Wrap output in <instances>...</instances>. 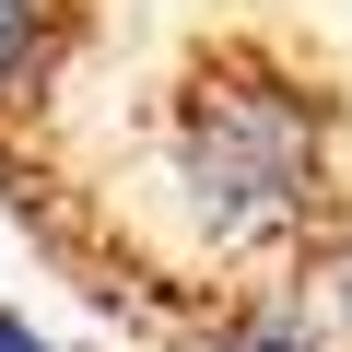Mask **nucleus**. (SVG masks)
<instances>
[{"label": "nucleus", "mask_w": 352, "mask_h": 352, "mask_svg": "<svg viewBox=\"0 0 352 352\" xmlns=\"http://www.w3.org/2000/svg\"><path fill=\"white\" fill-rule=\"evenodd\" d=\"M141 141L188 258L294 282V258L352 212V59L294 12H223L164 59Z\"/></svg>", "instance_id": "f257e3e1"}, {"label": "nucleus", "mask_w": 352, "mask_h": 352, "mask_svg": "<svg viewBox=\"0 0 352 352\" xmlns=\"http://www.w3.org/2000/svg\"><path fill=\"white\" fill-rule=\"evenodd\" d=\"M94 24H106V0H0V129H24V141L59 129V94Z\"/></svg>", "instance_id": "f03ea898"}, {"label": "nucleus", "mask_w": 352, "mask_h": 352, "mask_svg": "<svg viewBox=\"0 0 352 352\" xmlns=\"http://www.w3.org/2000/svg\"><path fill=\"white\" fill-rule=\"evenodd\" d=\"M294 282L317 294V317H329V340L352 352V212H340V223H329V235H317V247L294 258Z\"/></svg>", "instance_id": "7ed1b4c3"}, {"label": "nucleus", "mask_w": 352, "mask_h": 352, "mask_svg": "<svg viewBox=\"0 0 352 352\" xmlns=\"http://www.w3.org/2000/svg\"><path fill=\"white\" fill-rule=\"evenodd\" d=\"M0 352H59V340H47V329H36L24 305H0Z\"/></svg>", "instance_id": "20e7f679"}]
</instances>
